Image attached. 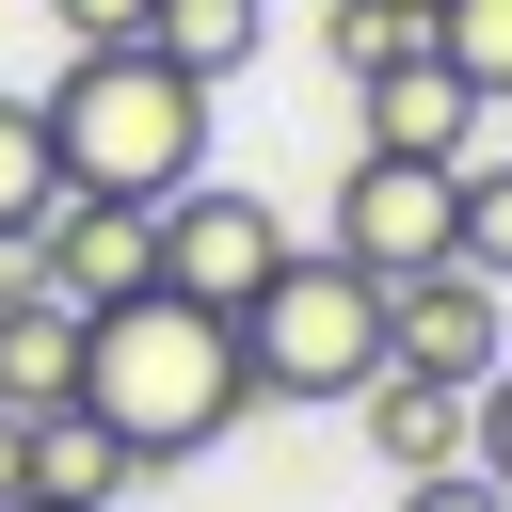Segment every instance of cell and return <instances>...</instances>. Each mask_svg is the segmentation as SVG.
Wrapping results in <instances>:
<instances>
[{"mask_svg":"<svg viewBox=\"0 0 512 512\" xmlns=\"http://www.w3.org/2000/svg\"><path fill=\"white\" fill-rule=\"evenodd\" d=\"M144 240H160V288L176 304H208V320H240L304 240H288V208L272 192H240V176H192V192H160L144 208Z\"/></svg>","mask_w":512,"mask_h":512,"instance_id":"277c9868","label":"cell"},{"mask_svg":"<svg viewBox=\"0 0 512 512\" xmlns=\"http://www.w3.org/2000/svg\"><path fill=\"white\" fill-rule=\"evenodd\" d=\"M80 416H96L144 480L192 464V448H224V432L256 416L240 320H208V304H176V288H128L112 320H80Z\"/></svg>","mask_w":512,"mask_h":512,"instance_id":"6da1fadb","label":"cell"},{"mask_svg":"<svg viewBox=\"0 0 512 512\" xmlns=\"http://www.w3.org/2000/svg\"><path fill=\"white\" fill-rule=\"evenodd\" d=\"M352 112H368L384 160H464V128H480V96L448 64H384V80H352Z\"/></svg>","mask_w":512,"mask_h":512,"instance_id":"ba28073f","label":"cell"},{"mask_svg":"<svg viewBox=\"0 0 512 512\" xmlns=\"http://www.w3.org/2000/svg\"><path fill=\"white\" fill-rule=\"evenodd\" d=\"M400 512H512V496H496L480 464H432V480H400Z\"/></svg>","mask_w":512,"mask_h":512,"instance_id":"d6986e66","label":"cell"},{"mask_svg":"<svg viewBox=\"0 0 512 512\" xmlns=\"http://www.w3.org/2000/svg\"><path fill=\"white\" fill-rule=\"evenodd\" d=\"M128 480H144V464H128V448H112L80 400H48V416H32V496H64V512H112Z\"/></svg>","mask_w":512,"mask_h":512,"instance_id":"8fae6325","label":"cell"},{"mask_svg":"<svg viewBox=\"0 0 512 512\" xmlns=\"http://www.w3.org/2000/svg\"><path fill=\"white\" fill-rule=\"evenodd\" d=\"M256 32H272V0H144V48H160L176 80H240Z\"/></svg>","mask_w":512,"mask_h":512,"instance_id":"7c38bea8","label":"cell"},{"mask_svg":"<svg viewBox=\"0 0 512 512\" xmlns=\"http://www.w3.org/2000/svg\"><path fill=\"white\" fill-rule=\"evenodd\" d=\"M384 368H416V384H496L512 368V320H496V288L480 272H416V288H384Z\"/></svg>","mask_w":512,"mask_h":512,"instance_id":"52a82bcc","label":"cell"},{"mask_svg":"<svg viewBox=\"0 0 512 512\" xmlns=\"http://www.w3.org/2000/svg\"><path fill=\"white\" fill-rule=\"evenodd\" d=\"M464 464H480V480H496V496H512V368H496V384H480V400H464Z\"/></svg>","mask_w":512,"mask_h":512,"instance_id":"e0dca14e","label":"cell"},{"mask_svg":"<svg viewBox=\"0 0 512 512\" xmlns=\"http://www.w3.org/2000/svg\"><path fill=\"white\" fill-rule=\"evenodd\" d=\"M432 64H448L480 112H512V0H432Z\"/></svg>","mask_w":512,"mask_h":512,"instance_id":"5bb4252c","label":"cell"},{"mask_svg":"<svg viewBox=\"0 0 512 512\" xmlns=\"http://www.w3.org/2000/svg\"><path fill=\"white\" fill-rule=\"evenodd\" d=\"M448 272L512 288V160H464V192H448Z\"/></svg>","mask_w":512,"mask_h":512,"instance_id":"2e32d148","label":"cell"},{"mask_svg":"<svg viewBox=\"0 0 512 512\" xmlns=\"http://www.w3.org/2000/svg\"><path fill=\"white\" fill-rule=\"evenodd\" d=\"M368 368H384V288L352 256H288L240 304V384L256 400H352Z\"/></svg>","mask_w":512,"mask_h":512,"instance_id":"3957f363","label":"cell"},{"mask_svg":"<svg viewBox=\"0 0 512 512\" xmlns=\"http://www.w3.org/2000/svg\"><path fill=\"white\" fill-rule=\"evenodd\" d=\"M48 400H80V304L0 288V416H48Z\"/></svg>","mask_w":512,"mask_h":512,"instance_id":"30bf717a","label":"cell"},{"mask_svg":"<svg viewBox=\"0 0 512 512\" xmlns=\"http://www.w3.org/2000/svg\"><path fill=\"white\" fill-rule=\"evenodd\" d=\"M48 208H64V160H48V112H32V96H0V256H16V240H32Z\"/></svg>","mask_w":512,"mask_h":512,"instance_id":"9a60e30c","label":"cell"},{"mask_svg":"<svg viewBox=\"0 0 512 512\" xmlns=\"http://www.w3.org/2000/svg\"><path fill=\"white\" fill-rule=\"evenodd\" d=\"M448 192H464V160H384V144H352L320 256H352L368 288H416V272H448Z\"/></svg>","mask_w":512,"mask_h":512,"instance_id":"5b68a950","label":"cell"},{"mask_svg":"<svg viewBox=\"0 0 512 512\" xmlns=\"http://www.w3.org/2000/svg\"><path fill=\"white\" fill-rule=\"evenodd\" d=\"M16 512H64V496H16Z\"/></svg>","mask_w":512,"mask_h":512,"instance_id":"44dd1931","label":"cell"},{"mask_svg":"<svg viewBox=\"0 0 512 512\" xmlns=\"http://www.w3.org/2000/svg\"><path fill=\"white\" fill-rule=\"evenodd\" d=\"M336 32V80H384V64H432V0H320Z\"/></svg>","mask_w":512,"mask_h":512,"instance_id":"4fadbf2b","label":"cell"},{"mask_svg":"<svg viewBox=\"0 0 512 512\" xmlns=\"http://www.w3.org/2000/svg\"><path fill=\"white\" fill-rule=\"evenodd\" d=\"M0 288H48V304H80V320H112L128 288H160V240H144V208H96V192H64L16 256H0Z\"/></svg>","mask_w":512,"mask_h":512,"instance_id":"8992f818","label":"cell"},{"mask_svg":"<svg viewBox=\"0 0 512 512\" xmlns=\"http://www.w3.org/2000/svg\"><path fill=\"white\" fill-rule=\"evenodd\" d=\"M32 112H48L64 192H96V208H160L208 176V80H176L160 48H64V80Z\"/></svg>","mask_w":512,"mask_h":512,"instance_id":"7a4b0ae2","label":"cell"},{"mask_svg":"<svg viewBox=\"0 0 512 512\" xmlns=\"http://www.w3.org/2000/svg\"><path fill=\"white\" fill-rule=\"evenodd\" d=\"M64 48H144V0H48Z\"/></svg>","mask_w":512,"mask_h":512,"instance_id":"ac0fdd59","label":"cell"},{"mask_svg":"<svg viewBox=\"0 0 512 512\" xmlns=\"http://www.w3.org/2000/svg\"><path fill=\"white\" fill-rule=\"evenodd\" d=\"M32 496V416H0V512Z\"/></svg>","mask_w":512,"mask_h":512,"instance_id":"ffe728a7","label":"cell"},{"mask_svg":"<svg viewBox=\"0 0 512 512\" xmlns=\"http://www.w3.org/2000/svg\"><path fill=\"white\" fill-rule=\"evenodd\" d=\"M352 416H368L384 480H432V464H464V384H416V368H368V384H352Z\"/></svg>","mask_w":512,"mask_h":512,"instance_id":"9c48e42d","label":"cell"}]
</instances>
